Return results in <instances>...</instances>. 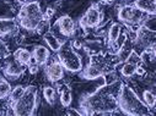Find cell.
<instances>
[{"label":"cell","instance_id":"11","mask_svg":"<svg viewBox=\"0 0 156 116\" xmlns=\"http://www.w3.org/2000/svg\"><path fill=\"white\" fill-rule=\"evenodd\" d=\"M23 65L20 64L16 59H12L10 61H6L4 64V75L11 80H16L23 73Z\"/></svg>","mask_w":156,"mask_h":116},{"label":"cell","instance_id":"26","mask_svg":"<svg viewBox=\"0 0 156 116\" xmlns=\"http://www.w3.org/2000/svg\"><path fill=\"white\" fill-rule=\"evenodd\" d=\"M127 61H128V62H132V64H135V65H139V64L141 62V59H140V55L133 49V50L130 51V54H129Z\"/></svg>","mask_w":156,"mask_h":116},{"label":"cell","instance_id":"15","mask_svg":"<svg viewBox=\"0 0 156 116\" xmlns=\"http://www.w3.org/2000/svg\"><path fill=\"white\" fill-rule=\"evenodd\" d=\"M16 28H17V22L14 18H8V17L0 18V37L15 32Z\"/></svg>","mask_w":156,"mask_h":116},{"label":"cell","instance_id":"7","mask_svg":"<svg viewBox=\"0 0 156 116\" xmlns=\"http://www.w3.org/2000/svg\"><path fill=\"white\" fill-rule=\"evenodd\" d=\"M155 39H156V32L155 29H150L144 25L136 29L135 35V43L144 50H150L155 48Z\"/></svg>","mask_w":156,"mask_h":116},{"label":"cell","instance_id":"24","mask_svg":"<svg viewBox=\"0 0 156 116\" xmlns=\"http://www.w3.org/2000/svg\"><path fill=\"white\" fill-rule=\"evenodd\" d=\"M23 92H25V87H22V86H16L15 88H12L11 92H10V95H9L10 101L14 104V103L23 94Z\"/></svg>","mask_w":156,"mask_h":116},{"label":"cell","instance_id":"3","mask_svg":"<svg viewBox=\"0 0 156 116\" xmlns=\"http://www.w3.org/2000/svg\"><path fill=\"white\" fill-rule=\"evenodd\" d=\"M19 23L23 29L34 31L43 20V12L38 2H30L22 5L17 15Z\"/></svg>","mask_w":156,"mask_h":116},{"label":"cell","instance_id":"13","mask_svg":"<svg viewBox=\"0 0 156 116\" xmlns=\"http://www.w3.org/2000/svg\"><path fill=\"white\" fill-rule=\"evenodd\" d=\"M133 6L149 16L156 15V0H135Z\"/></svg>","mask_w":156,"mask_h":116},{"label":"cell","instance_id":"1","mask_svg":"<svg viewBox=\"0 0 156 116\" xmlns=\"http://www.w3.org/2000/svg\"><path fill=\"white\" fill-rule=\"evenodd\" d=\"M121 83L119 81L105 85L100 87L94 93L86 95L83 100H80V106L83 109V114L85 115H96V114H108L118 109L117 95H118Z\"/></svg>","mask_w":156,"mask_h":116},{"label":"cell","instance_id":"10","mask_svg":"<svg viewBox=\"0 0 156 116\" xmlns=\"http://www.w3.org/2000/svg\"><path fill=\"white\" fill-rule=\"evenodd\" d=\"M46 75H47V78L51 82L57 83V82H59L64 77V67L62 66V64L58 60L52 61L46 67Z\"/></svg>","mask_w":156,"mask_h":116},{"label":"cell","instance_id":"23","mask_svg":"<svg viewBox=\"0 0 156 116\" xmlns=\"http://www.w3.org/2000/svg\"><path fill=\"white\" fill-rule=\"evenodd\" d=\"M43 97H44V99L47 100L48 104L53 105L54 101H55V91H54V88L49 87V86L44 87L43 88Z\"/></svg>","mask_w":156,"mask_h":116},{"label":"cell","instance_id":"18","mask_svg":"<svg viewBox=\"0 0 156 116\" xmlns=\"http://www.w3.org/2000/svg\"><path fill=\"white\" fill-rule=\"evenodd\" d=\"M14 59H16L20 64H22L23 66L25 65H28L31 59H32V54L27 50V49H17L15 53H14Z\"/></svg>","mask_w":156,"mask_h":116},{"label":"cell","instance_id":"9","mask_svg":"<svg viewBox=\"0 0 156 116\" xmlns=\"http://www.w3.org/2000/svg\"><path fill=\"white\" fill-rule=\"evenodd\" d=\"M106 67H107V64L102 61L91 60V62L83 70L81 77L85 80H97L106 73Z\"/></svg>","mask_w":156,"mask_h":116},{"label":"cell","instance_id":"6","mask_svg":"<svg viewBox=\"0 0 156 116\" xmlns=\"http://www.w3.org/2000/svg\"><path fill=\"white\" fill-rule=\"evenodd\" d=\"M117 17H118V20L122 23L128 25V26L138 25L145 20L144 14L141 11H139L138 9H135L133 5H124V6L119 8Z\"/></svg>","mask_w":156,"mask_h":116},{"label":"cell","instance_id":"30","mask_svg":"<svg viewBox=\"0 0 156 116\" xmlns=\"http://www.w3.org/2000/svg\"><path fill=\"white\" fill-rule=\"evenodd\" d=\"M105 2H106V3H108V4H112V3L114 2V0H105Z\"/></svg>","mask_w":156,"mask_h":116},{"label":"cell","instance_id":"2","mask_svg":"<svg viewBox=\"0 0 156 116\" xmlns=\"http://www.w3.org/2000/svg\"><path fill=\"white\" fill-rule=\"evenodd\" d=\"M117 103H118V108L121 109V111L126 115H130V116L152 115L150 108L139 98L135 91L124 83H121L118 95H117Z\"/></svg>","mask_w":156,"mask_h":116},{"label":"cell","instance_id":"5","mask_svg":"<svg viewBox=\"0 0 156 116\" xmlns=\"http://www.w3.org/2000/svg\"><path fill=\"white\" fill-rule=\"evenodd\" d=\"M58 61L62 64L64 70L69 72H80L83 70V60L73 47L71 43L64 42L60 47V49L57 51Z\"/></svg>","mask_w":156,"mask_h":116},{"label":"cell","instance_id":"28","mask_svg":"<svg viewBox=\"0 0 156 116\" xmlns=\"http://www.w3.org/2000/svg\"><path fill=\"white\" fill-rule=\"evenodd\" d=\"M66 114H68V115H81L83 112H80V111H77V110H74V109H71V110H69Z\"/></svg>","mask_w":156,"mask_h":116},{"label":"cell","instance_id":"25","mask_svg":"<svg viewBox=\"0 0 156 116\" xmlns=\"http://www.w3.org/2000/svg\"><path fill=\"white\" fill-rule=\"evenodd\" d=\"M105 77V85H112V83H115L118 82V75H117L114 71H111V72H106L103 75Z\"/></svg>","mask_w":156,"mask_h":116},{"label":"cell","instance_id":"21","mask_svg":"<svg viewBox=\"0 0 156 116\" xmlns=\"http://www.w3.org/2000/svg\"><path fill=\"white\" fill-rule=\"evenodd\" d=\"M11 86L10 83L3 78V77H0V99H5L10 95V92H11Z\"/></svg>","mask_w":156,"mask_h":116},{"label":"cell","instance_id":"17","mask_svg":"<svg viewBox=\"0 0 156 116\" xmlns=\"http://www.w3.org/2000/svg\"><path fill=\"white\" fill-rule=\"evenodd\" d=\"M122 34V26L119 23H112L109 29H108V43L112 45L115 43V41L119 38V35Z\"/></svg>","mask_w":156,"mask_h":116},{"label":"cell","instance_id":"19","mask_svg":"<svg viewBox=\"0 0 156 116\" xmlns=\"http://www.w3.org/2000/svg\"><path fill=\"white\" fill-rule=\"evenodd\" d=\"M73 101V94L69 87H60V103L64 108H69Z\"/></svg>","mask_w":156,"mask_h":116},{"label":"cell","instance_id":"8","mask_svg":"<svg viewBox=\"0 0 156 116\" xmlns=\"http://www.w3.org/2000/svg\"><path fill=\"white\" fill-rule=\"evenodd\" d=\"M101 20H102V12L100 8L97 5H91L85 12V15L81 17L79 23L84 29H87V28L97 27L101 23Z\"/></svg>","mask_w":156,"mask_h":116},{"label":"cell","instance_id":"12","mask_svg":"<svg viewBox=\"0 0 156 116\" xmlns=\"http://www.w3.org/2000/svg\"><path fill=\"white\" fill-rule=\"evenodd\" d=\"M55 25L59 28V32L64 37H71V35H74V33H75V22H74V20L70 16L64 15V16L59 17L57 20V23Z\"/></svg>","mask_w":156,"mask_h":116},{"label":"cell","instance_id":"14","mask_svg":"<svg viewBox=\"0 0 156 116\" xmlns=\"http://www.w3.org/2000/svg\"><path fill=\"white\" fill-rule=\"evenodd\" d=\"M49 50L47 47L44 45H37L34 49H33V53H32V58L36 60V62L38 65H44L47 64L48 59H49Z\"/></svg>","mask_w":156,"mask_h":116},{"label":"cell","instance_id":"16","mask_svg":"<svg viewBox=\"0 0 156 116\" xmlns=\"http://www.w3.org/2000/svg\"><path fill=\"white\" fill-rule=\"evenodd\" d=\"M43 38H44V42L47 43V45H48V48L52 50V51H58L59 49H60V47H62V42L58 39V37L54 34V33H52V32H46L44 34H43Z\"/></svg>","mask_w":156,"mask_h":116},{"label":"cell","instance_id":"4","mask_svg":"<svg viewBox=\"0 0 156 116\" xmlns=\"http://www.w3.org/2000/svg\"><path fill=\"white\" fill-rule=\"evenodd\" d=\"M38 89L34 86L25 88L23 94L12 104V114L17 116H32L38 106Z\"/></svg>","mask_w":156,"mask_h":116},{"label":"cell","instance_id":"22","mask_svg":"<svg viewBox=\"0 0 156 116\" xmlns=\"http://www.w3.org/2000/svg\"><path fill=\"white\" fill-rule=\"evenodd\" d=\"M143 101L150 108V109H154L155 108V104H156V95L154 94V92L146 89L143 92Z\"/></svg>","mask_w":156,"mask_h":116},{"label":"cell","instance_id":"27","mask_svg":"<svg viewBox=\"0 0 156 116\" xmlns=\"http://www.w3.org/2000/svg\"><path fill=\"white\" fill-rule=\"evenodd\" d=\"M135 73H138V75H140V76H143V75L145 73V70H144L143 67H140V66L138 65V67H136V71H135Z\"/></svg>","mask_w":156,"mask_h":116},{"label":"cell","instance_id":"20","mask_svg":"<svg viewBox=\"0 0 156 116\" xmlns=\"http://www.w3.org/2000/svg\"><path fill=\"white\" fill-rule=\"evenodd\" d=\"M136 67H138V65L126 61L124 65H123L122 68H121V73H122L123 77H126V78H130V77H133V76L135 75Z\"/></svg>","mask_w":156,"mask_h":116},{"label":"cell","instance_id":"29","mask_svg":"<svg viewBox=\"0 0 156 116\" xmlns=\"http://www.w3.org/2000/svg\"><path fill=\"white\" fill-rule=\"evenodd\" d=\"M4 64H5V58L0 56V68H2V67H4Z\"/></svg>","mask_w":156,"mask_h":116}]
</instances>
